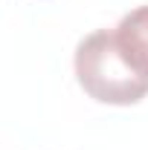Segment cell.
I'll use <instances>...</instances> for the list:
<instances>
[{
	"label": "cell",
	"instance_id": "2",
	"mask_svg": "<svg viewBox=\"0 0 148 150\" xmlns=\"http://www.w3.org/2000/svg\"><path fill=\"white\" fill-rule=\"evenodd\" d=\"M113 38L128 67L148 81V6L128 12L113 29Z\"/></svg>",
	"mask_w": 148,
	"mask_h": 150
},
{
	"label": "cell",
	"instance_id": "1",
	"mask_svg": "<svg viewBox=\"0 0 148 150\" xmlns=\"http://www.w3.org/2000/svg\"><path fill=\"white\" fill-rule=\"evenodd\" d=\"M75 78L81 90L102 104H137L148 95V81L122 58L113 29H96L75 46Z\"/></svg>",
	"mask_w": 148,
	"mask_h": 150
}]
</instances>
